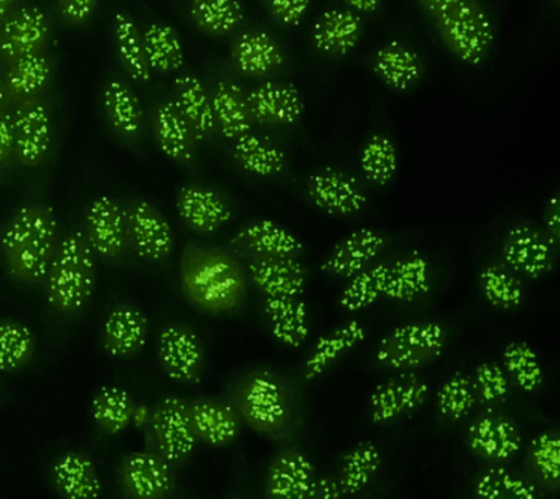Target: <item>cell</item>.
<instances>
[{"instance_id": "6da1fadb", "label": "cell", "mask_w": 560, "mask_h": 499, "mask_svg": "<svg viewBox=\"0 0 560 499\" xmlns=\"http://www.w3.org/2000/svg\"><path fill=\"white\" fill-rule=\"evenodd\" d=\"M179 280L188 302L209 314L232 313L247 295L244 267L226 250L218 247L188 243L179 265Z\"/></svg>"}, {"instance_id": "7a4b0ae2", "label": "cell", "mask_w": 560, "mask_h": 499, "mask_svg": "<svg viewBox=\"0 0 560 499\" xmlns=\"http://www.w3.org/2000/svg\"><path fill=\"white\" fill-rule=\"evenodd\" d=\"M59 243L55 210L46 204H28L18 209L0 232V254L13 279L39 283Z\"/></svg>"}, {"instance_id": "3957f363", "label": "cell", "mask_w": 560, "mask_h": 499, "mask_svg": "<svg viewBox=\"0 0 560 499\" xmlns=\"http://www.w3.org/2000/svg\"><path fill=\"white\" fill-rule=\"evenodd\" d=\"M96 256L81 230L66 232L44 278L48 305L57 313H79L95 289Z\"/></svg>"}, {"instance_id": "277c9868", "label": "cell", "mask_w": 560, "mask_h": 499, "mask_svg": "<svg viewBox=\"0 0 560 499\" xmlns=\"http://www.w3.org/2000/svg\"><path fill=\"white\" fill-rule=\"evenodd\" d=\"M445 328L436 322H411L394 328L375 349V361L396 371H411L445 349Z\"/></svg>"}, {"instance_id": "5b68a950", "label": "cell", "mask_w": 560, "mask_h": 499, "mask_svg": "<svg viewBox=\"0 0 560 499\" xmlns=\"http://www.w3.org/2000/svg\"><path fill=\"white\" fill-rule=\"evenodd\" d=\"M83 225V234L95 256L108 263H121L130 253L125 206L116 197H95L86 208Z\"/></svg>"}, {"instance_id": "8992f818", "label": "cell", "mask_w": 560, "mask_h": 499, "mask_svg": "<svg viewBox=\"0 0 560 499\" xmlns=\"http://www.w3.org/2000/svg\"><path fill=\"white\" fill-rule=\"evenodd\" d=\"M125 206L127 234L130 252L153 265L170 260L174 252L173 227L148 200L131 199Z\"/></svg>"}, {"instance_id": "52a82bcc", "label": "cell", "mask_w": 560, "mask_h": 499, "mask_svg": "<svg viewBox=\"0 0 560 499\" xmlns=\"http://www.w3.org/2000/svg\"><path fill=\"white\" fill-rule=\"evenodd\" d=\"M238 409L258 432H279L288 422L287 394L269 372H254L245 379L238 393Z\"/></svg>"}, {"instance_id": "ba28073f", "label": "cell", "mask_w": 560, "mask_h": 499, "mask_svg": "<svg viewBox=\"0 0 560 499\" xmlns=\"http://www.w3.org/2000/svg\"><path fill=\"white\" fill-rule=\"evenodd\" d=\"M12 125L15 160L26 169L42 165L50 155L52 144L51 117L39 98L13 105Z\"/></svg>"}, {"instance_id": "9c48e42d", "label": "cell", "mask_w": 560, "mask_h": 499, "mask_svg": "<svg viewBox=\"0 0 560 499\" xmlns=\"http://www.w3.org/2000/svg\"><path fill=\"white\" fill-rule=\"evenodd\" d=\"M158 358L171 380L197 384L203 370L205 352L199 336L190 327L171 323L158 335Z\"/></svg>"}, {"instance_id": "30bf717a", "label": "cell", "mask_w": 560, "mask_h": 499, "mask_svg": "<svg viewBox=\"0 0 560 499\" xmlns=\"http://www.w3.org/2000/svg\"><path fill=\"white\" fill-rule=\"evenodd\" d=\"M151 428L166 462H182L195 450L197 437L191 423L190 403L183 398H162L152 411Z\"/></svg>"}, {"instance_id": "8fae6325", "label": "cell", "mask_w": 560, "mask_h": 499, "mask_svg": "<svg viewBox=\"0 0 560 499\" xmlns=\"http://www.w3.org/2000/svg\"><path fill=\"white\" fill-rule=\"evenodd\" d=\"M175 208L184 225L199 235L214 234L234 217L230 201L222 193L197 183L179 188Z\"/></svg>"}, {"instance_id": "7c38bea8", "label": "cell", "mask_w": 560, "mask_h": 499, "mask_svg": "<svg viewBox=\"0 0 560 499\" xmlns=\"http://www.w3.org/2000/svg\"><path fill=\"white\" fill-rule=\"evenodd\" d=\"M48 20L37 7L13 9L0 22V57L8 63L38 55L47 42Z\"/></svg>"}, {"instance_id": "4fadbf2b", "label": "cell", "mask_w": 560, "mask_h": 499, "mask_svg": "<svg viewBox=\"0 0 560 499\" xmlns=\"http://www.w3.org/2000/svg\"><path fill=\"white\" fill-rule=\"evenodd\" d=\"M501 254L511 270L529 279L550 274L555 265L553 245L529 225L512 227L503 240Z\"/></svg>"}, {"instance_id": "5bb4252c", "label": "cell", "mask_w": 560, "mask_h": 499, "mask_svg": "<svg viewBox=\"0 0 560 499\" xmlns=\"http://www.w3.org/2000/svg\"><path fill=\"white\" fill-rule=\"evenodd\" d=\"M429 385L413 372H402L376 385L370 398V418L374 423L392 422L419 409L427 402Z\"/></svg>"}, {"instance_id": "9a60e30c", "label": "cell", "mask_w": 560, "mask_h": 499, "mask_svg": "<svg viewBox=\"0 0 560 499\" xmlns=\"http://www.w3.org/2000/svg\"><path fill=\"white\" fill-rule=\"evenodd\" d=\"M245 269L267 298H300L305 291L306 269L296 257L248 256Z\"/></svg>"}, {"instance_id": "2e32d148", "label": "cell", "mask_w": 560, "mask_h": 499, "mask_svg": "<svg viewBox=\"0 0 560 499\" xmlns=\"http://www.w3.org/2000/svg\"><path fill=\"white\" fill-rule=\"evenodd\" d=\"M308 196L318 209L337 217H352L361 212L368 201L357 179L332 169L311 175Z\"/></svg>"}, {"instance_id": "e0dca14e", "label": "cell", "mask_w": 560, "mask_h": 499, "mask_svg": "<svg viewBox=\"0 0 560 499\" xmlns=\"http://www.w3.org/2000/svg\"><path fill=\"white\" fill-rule=\"evenodd\" d=\"M148 340V318L136 305H114L105 315L101 344L109 357L129 359L143 349Z\"/></svg>"}, {"instance_id": "ac0fdd59", "label": "cell", "mask_w": 560, "mask_h": 499, "mask_svg": "<svg viewBox=\"0 0 560 499\" xmlns=\"http://www.w3.org/2000/svg\"><path fill=\"white\" fill-rule=\"evenodd\" d=\"M152 130L158 148L166 158L183 166L196 164L199 142L173 98L156 105Z\"/></svg>"}, {"instance_id": "d6986e66", "label": "cell", "mask_w": 560, "mask_h": 499, "mask_svg": "<svg viewBox=\"0 0 560 499\" xmlns=\"http://www.w3.org/2000/svg\"><path fill=\"white\" fill-rule=\"evenodd\" d=\"M467 445L488 462H505L514 457L523 445L518 427L506 416L481 415L467 429Z\"/></svg>"}, {"instance_id": "ffe728a7", "label": "cell", "mask_w": 560, "mask_h": 499, "mask_svg": "<svg viewBox=\"0 0 560 499\" xmlns=\"http://www.w3.org/2000/svg\"><path fill=\"white\" fill-rule=\"evenodd\" d=\"M384 245L383 234L372 228H361L339 241L330 254L324 258L319 269L323 274L335 276V278L350 279L370 267L383 252Z\"/></svg>"}, {"instance_id": "44dd1931", "label": "cell", "mask_w": 560, "mask_h": 499, "mask_svg": "<svg viewBox=\"0 0 560 499\" xmlns=\"http://www.w3.org/2000/svg\"><path fill=\"white\" fill-rule=\"evenodd\" d=\"M249 113L254 123L262 126H289L300 120L304 103L293 85L269 81L247 94Z\"/></svg>"}, {"instance_id": "7402d4cb", "label": "cell", "mask_w": 560, "mask_h": 499, "mask_svg": "<svg viewBox=\"0 0 560 499\" xmlns=\"http://www.w3.org/2000/svg\"><path fill=\"white\" fill-rule=\"evenodd\" d=\"M101 104L109 127L118 138L129 144L142 142L144 134L142 104L125 81L117 78L109 79L103 88Z\"/></svg>"}, {"instance_id": "603a6c76", "label": "cell", "mask_w": 560, "mask_h": 499, "mask_svg": "<svg viewBox=\"0 0 560 499\" xmlns=\"http://www.w3.org/2000/svg\"><path fill=\"white\" fill-rule=\"evenodd\" d=\"M121 479L133 499H162L173 486V475L166 460L149 451L127 455L121 467Z\"/></svg>"}, {"instance_id": "cb8c5ba5", "label": "cell", "mask_w": 560, "mask_h": 499, "mask_svg": "<svg viewBox=\"0 0 560 499\" xmlns=\"http://www.w3.org/2000/svg\"><path fill=\"white\" fill-rule=\"evenodd\" d=\"M315 479L308 455L295 450L283 451L267 471V499H305Z\"/></svg>"}, {"instance_id": "d4e9b609", "label": "cell", "mask_w": 560, "mask_h": 499, "mask_svg": "<svg viewBox=\"0 0 560 499\" xmlns=\"http://www.w3.org/2000/svg\"><path fill=\"white\" fill-rule=\"evenodd\" d=\"M212 112L217 131L223 139L234 140L252 134L254 120L249 113L247 94L238 83L221 81L212 94Z\"/></svg>"}, {"instance_id": "484cf974", "label": "cell", "mask_w": 560, "mask_h": 499, "mask_svg": "<svg viewBox=\"0 0 560 499\" xmlns=\"http://www.w3.org/2000/svg\"><path fill=\"white\" fill-rule=\"evenodd\" d=\"M232 243L247 256L296 257L304 245L292 232L269 219H257L241 228Z\"/></svg>"}, {"instance_id": "4316f807", "label": "cell", "mask_w": 560, "mask_h": 499, "mask_svg": "<svg viewBox=\"0 0 560 499\" xmlns=\"http://www.w3.org/2000/svg\"><path fill=\"white\" fill-rule=\"evenodd\" d=\"M173 100L188 126L191 127L197 142H208L213 138L217 134V125H214L212 101H210V92L206 90L199 78L186 73L175 79Z\"/></svg>"}, {"instance_id": "83f0119b", "label": "cell", "mask_w": 560, "mask_h": 499, "mask_svg": "<svg viewBox=\"0 0 560 499\" xmlns=\"http://www.w3.org/2000/svg\"><path fill=\"white\" fill-rule=\"evenodd\" d=\"M232 61L245 77H267L283 65L279 44L262 31H245L232 42Z\"/></svg>"}, {"instance_id": "f1b7e54d", "label": "cell", "mask_w": 560, "mask_h": 499, "mask_svg": "<svg viewBox=\"0 0 560 499\" xmlns=\"http://www.w3.org/2000/svg\"><path fill=\"white\" fill-rule=\"evenodd\" d=\"M362 20L350 9H331L324 12L314 26L313 43L326 56L349 55L362 35Z\"/></svg>"}, {"instance_id": "f546056e", "label": "cell", "mask_w": 560, "mask_h": 499, "mask_svg": "<svg viewBox=\"0 0 560 499\" xmlns=\"http://www.w3.org/2000/svg\"><path fill=\"white\" fill-rule=\"evenodd\" d=\"M271 336L288 348H301L310 335L308 311L300 298H267L262 304Z\"/></svg>"}, {"instance_id": "4dcf8cb0", "label": "cell", "mask_w": 560, "mask_h": 499, "mask_svg": "<svg viewBox=\"0 0 560 499\" xmlns=\"http://www.w3.org/2000/svg\"><path fill=\"white\" fill-rule=\"evenodd\" d=\"M192 428L197 440L213 446L231 444L238 437L241 423L238 415L225 403L196 401L190 403Z\"/></svg>"}, {"instance_id": "1f68e13d", "label": "cell", "mask_w": 560, "mask_h": 499, "mask_svg": "<svg viewBox=\"0 0 560 499\" xmlns=\"http://www.w3.org/2000/svg\"><path fill=\"white\" fill-rule=\"evenodd\" d=\"M52 480L66 499H98L103 489L91 459L73 451L56 460Z\"/></svg>"}, {"instance_id": "d6a6232c", "label": "cell", "mask_w": 560, "mask_h": 499, "mask_svg": "<svg viewBox=\"0 0 560 499\" xmlns=\"http://www.w3.org/2000/svg\"><path fill=\"white\" fill-rule=\"evenodd\" d=\"M365 339V327L358 320H350L343 326L337 327L335 330L327 333V335L319 337L304 363L302 374H304L305 380L318 379L341 355L349 352L350 349L362 344Z\"/></svg>"}, {"instance_id": "836d02e7", "label": "cell", "mask_w": 560, "mask_h": 499, "mask_svg": "<svg viewBox=\"0 0 560 499\" xmlns=\"http://www.w3.org/2000/svg\"><path fill=\"white\" fill-rule=\"evenodd\" d=\"M372 68L385 85L407 91L422 77L418 53L398 42H389L375 51Z\"/></svg>"}, {"instance_id": "e575fe53", "label": "cell", "mask_w": 560, "mask_h": 499, "mask_svg": "<svg viewBox=\"0 0 560 499\" xmlns=\"http://www.w3.org/2000/svg\"><path fill=\"white\" fill-rule=\"evenodd\" d=\"M50 77L51 66L42 53L12 61L3 77L9 101L16 105L24 101L39 98Z\"/></svg>"}, {"instance_id": "d590c367", "label": "cell", "mask_w": 560, "mask_h": 499, "mask_svg": "<svg viewBox=\"0 0 560 499\" xmlns=\"http://www.w3.org/2000/svg\"><path fill=\"white\" fill-rule=\"evenodd\" d=\"M114 44L118 59L126 73L136 82L148 83L152 78L147 56H144L142 34L130 13L117 12L113 21Z\"/></svg>"}, {"instance_id": "8d00e7d4", "label": "cell", "mask_w": 560, "mask_h": 499, "mask_svg": "<svg viewBox=\"0 0 560 499\" xmlns=\"http://www.w3.org/2000/svg\"><path fill=\"white\" fill-rule=\"evenodd\" d=\"M431 289V267L420 256H409L389 266L384 297L397 302H411Z\"/></svg>"}, {"instance_id": "74e56055", "label": "cell", "mask_w": 560, "mask_h": 499, "mask_svg": "<svg viewBox=\"0 0 560 499\" xmlns=\"http://www.w3.org/2000/svg\"><path fill=\"white\" fill-rule=\"evenodd\" d=\"M236 164L256 177H273L284 169V153L270 140L248 134L234 140L231 147Z\"/></svg>"}, {"instance_id": "f35d334b", "label": "cell", "mask_w": 560, "mask_h": 499, "mask_svg": "<svg viewBox=\"0 0 560 499\" xmlns=\"http://www.w3.org/2000/svg\"><path fill=\"white\" fill-rule=\"evenodd\" d=\"M144 56L152 72L174 73L184 66V48L177 31L166 24L149 25L142 34Z\"/></svg>"}, {"instance_id": "ab89813d", "label": "cell", "mask_w": 560, "mask_h": 499, "mask_svg": "<svg viewBox=\"0 0 560 499\" xmlns=\"http://www.w3.org/2000/svg\"><path fill=\"white\" fill-rule=\"evenodd\" d=\"M477 499H540L536 485L506 467H489L475 480Z\"/></svg>"}, {"instance_id": "60d3db41", "label": "cell", "mask_w": 560, "mask_h": 499, "mask_svg": "<svg viewBox=\"0 0 560 499\" xmlns=\"http://www.w3.org/2000/svg\"><path fill=\"white\" fill-rule=\"evenodd\" d=\"M381 451L374 442L365 441L349 450L341 462L339 486L343 495L362 492L381 467Z\"/></svg>"}, {"instance_id": "b9f144b4", "label": "cell", "mask_w": 560, "mask_h": 499, "mask_svg": "<svg viewBox=\"0 0 560 499\" xmlns=\"http://www.w3.org/2000/svg\"><path fill=\"white\" fill-rule=\"evenodd\" d=\"M91 414L105 432L116 436L125 431L133 419V401L125 388L107 385L92 398Z\"/></svg>"}, {"instance_id": "7bdbcfd3", "label": "cell", "mask_w": 560, "mask_h": 499, "mask_svg": "<svg viewBox=\"0 0 560 499\" xmlns=\"http://www.w3.org/2000/svg\"><path fill=\"white\" fill-rule=\"evenodd\" d=\"M389 266L385 263L366 267L352 276L339 295V305L350 313L368 309L384 297Z\"/></svg>"}, {"instance_id": "ee69618b", "label": "cell", "mask_w": 560, "mask_h": 499, "mask_svg": "<svg viewBox=\"0 0 560 499\" xmlns=\"http://www.w3.org/2000/svg\"><path fill=\"white\" fill-rule=\"evenodd\" d=\"M190 12L195 24L210 35L230 34L244 20L238 0H192Z\"/></svg>"}, {"instance_id": "f6af8a7d", "label": "cell", "mask_w": 560, "mask_h": 499, "mask_svg": "<svg viewBox=\"0 0 560 499\" xmlns=\"http://www.w3.org/2000/svg\"><path fill=\"white\" fill-rule=\"evenodd\" d=\"M34 333L16 320H0V371L22 370L33 358Z\"/></svg>"}, {"instance_id": "bcb514c9", "label": "cell", "mask_w": 560, "mask_h": 499, "mask_svg": "<svg viewBox=\"0 0 560 499\" xmlns=\"http://www.w3.org/2000/svg\"><path fill=\"white\" fill-rule=\"evenodd\" d=\"M502 368L524 392L533 393L542 384V368L536 350L525 341H511L502 350Z\"/></svg>"}, {"instance_id": "7dc6e473", "label": "cell", "mask_w": 560, "mask_h": 499, "mask_svg": "<svg viewBox=\"0 0 560 499\" xmlns=\"http://www.w3.org/2000/svg\"><path fill=\"white\" fill-rule=\"evenodd\" d=\"M359 164L368 182L375 186H385L396 175L398 165L396 144L387 136H371L363 144Z\"/></svg>"}, {"instance_id": "c3c4849f", "label": "cell", "mask_w": 560, "mask_h": 499, "mask_svg": "<svg viewBox=\"0 0 560 499\" xmlns=\"http://www.w3.org/2000/svg\"><path fill=\"white\" fill-rule=\"evenodd\" d=\"M479 287L486 301L497 309L512 310L523 304L524 291L520 280L503 266H486L479 275Z\"/></svg>"}, {"instance_id": "681fc988", "label": "cell", "mask_w": 560, "mask_h": 499, "mask_svg": "<svg viewBox=\"0 0 560 499\" xmlns=\"http://www.w3.org/2000/svg\"><path fill=\"white\" fill-rule=\"evenodd\" d=\"M477 402L475 385L470 376L457 372L451 375L436 394L438 410L451 420L466 418Z\"/></svg>"}, {"instance_id": "f907efd6", "label": "cell", "mask_w": 560, "mask_h": 499, "mask_svg": "<svg viewBox=\"0 0 560 499\" xmlns=\"http://www.w3.org/2000/svg\"><path fill=\"white\" fill-rule=\"evenodd\" d=\"M529 464L538 479L551 488L560 481V438L556 431L538 433L529 445Z\"/></svg>"}, {"instance_id": "816d5d0a", "label": "cell", "mask_w": 560, "mask_h": 499, "mask_svg": "<svg viewBox=\"0 0 560 499\" xmlns=\"http://www.w3.org/2000/svg\"><path fill=\"white\" fill-rule=\"evenodd\" d=\"M476 396L483 403L505 401L510 393V379L505 370L497 362H483L475 372Z\"/></svg>"}, {"instance_id": "f5cc1de1", "label": "cell", "mask_w": 560, "mask_h": 499, "mask_svg": "<svg viewBox=\"0 0 560 499\" xmlns=\"http://www.w3.org/2000/svg\"><path fill=\"white\" fill-rule=\"evenodd\" d=\"M266 7L279 24L296 26L308 13L311 0H266Z\"/></svg>"}, {"instance_id": "db71d44e", "label": "cell", "mask_w": 560, "mask_h": 499, "mask_svg": "<svg viewBox=\"0 0 560 499\" xmlns=\"http://www.w3.org/2000/svg\"><path fill=\"white\" fill-rule=\"evenodd\" d=\"M61 16L69 24L81 25L94 15L98 0H57Z\"/></svg>"}, {"instance_id": "11a10c76", "label": "cell", "mask_w": 560, "mask_h": 499, "mask_svg": "<svg viewBox=\"0 0 560 499\" xmlns=\"http://www.w3.org/2000/svg\"><path fill=\"white\" fill-rule=\"evenodd\" d=\"M15 158V139H13L12 113H0V166L7 165Z\"/></svg>"}, {"instance_id": "9f6ffc18", "label": "cell", "mask_w": 560, "mask_h": 499, "mask_svg": "<svg viewBox=\"0 0 560 499\" xmlns=\"http://www.w3.org/2000/svg\"><path fill=\"white\" fill-rule=\"evenodd\" d=\"M343 492H341L339 481L331 476L317 477L311 486L308 495L305 499H341Z\"/></svg>"}, {"instance_id": "6f0895ef", "label": "cell", "mask_w": 560, "mask_h": 499, "mask_svg": "<svg viewBox=\"0 0 560 499\" xmlns=\"http://www.w3.org/2000/svg\"><path fill=\"white\" fill-rule=\"evenodd\" d=\"M559 200L558 196L551 197L549 205H547V212H546V227L547 230H549V239L550 244L553 245V247H558L559 244Z\"/></svg>"}, {"instance_id": "680465c9", "label": "cell", "mask_w": 560, "mask_h": 499, "mask_svg": "<svg viewBox=\"0 0 560 499\" xmlns=\"http://www.w3.org/2000/svg\"><path fill=\"white\" fill-rule=\"evenodd\" d=\"M420 7L427 11L428 15L435 20V18L445 15L453 9L462 7L468 0H418Z\"/></svg>"}, {"instance_id": "91938a15", "label": "cell", "mask_w": 560, "mask_h": 499, "mask_svg": "<svg viewBox=\"0 0 560 499\" xmlns=\"http://www.w3.org/2000/svg\"><path fill=\"white\" fill-rule=\"evenodd\" d=\"M354 13H372L380 8L381 0H343Z\"/></svg>"}, {"instance_id": "94428289", "label": "cell", "mask_w": 560, "mask_h": 499, "mask_svg": "<svg viewBox=\"0 0 560 499\" xmlns=\"http://www.w3.org/2000/svg\"><path fill=\"white\" fill-rule=\"evenodd\" d=\"M9 105H11V101H9L7 88H4L3 78L0 77V113L7 112V109H9Z\"/></svg>"}, {"instance_id": "6125c7cd", "label": "cell", "mask_w": 560, "mask_h": 499, "mask_svg": "<svg viewBox=\"0 0 560 499\" xmlns=\"http://www.w3.org/2000/svg\"><path fill=\"white\" fill-rule=\"evenodd\" d=\"M16 0H0V22L13 11Z\"/></svg>"}, {"instance_id": "be15d7a7", "label": "cell", "mask_w": 560, "mask_h": 499, "mask_svg": "<svg viewBox=\"0 0 560 499\" xmlns=\"http://www.w3.org/2000/svg\"><path fill=\"white\" fill-rule=\"evenodd\" d=\"M555 2H559V0H555Z\"/></svg>"}, {"instance_id": "e7e4bbea", "label": "cell", "mask_w": 560, "mask_h": 499, "mask_svg": "<svg viewBox=\"0 0 560 499\" xmlns=\"http://www.w3.org/2000/svg\"><path fill=\"white\" fill-rule=\"evenodd\" d=\"M234 499H241V498H234Z\"/></svg>"}]
</instances>
